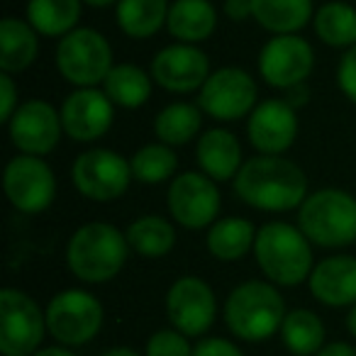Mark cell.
Returning <instances> with one entry per match:
<instances>
[{
  "instance_id": "obj_1",
  "label": "cell",
  "mask_w": 356,
  "mask_h": 356,
  "mask_svg": "<svg viewBox=\"0 0 356 356\" xmlns=\"http://www.w3.org/2000/svg\"><path fill=\"white\" fill-rule=\"evenodd\" d=\"M234 193L244 205L261 213H291L305 203L310 191L305 171L296 161L257 154L234 176Z\"/></svg>"
},
{
  "instance_id": "obj_2",
  "label": "cell",
  "mask_w": 356,
  "mask_h": 356,
  "mask_svg": "<svg viewBox=\"0 0 356 356\" xmlns=\"http://www.w3.org/2000/svg\"><path fill=\"white\" fill-rule=\"evenodd\" d=\"M127 234L110 222L81 225L66 244V266L79 281L100 286L120 276L129 257Z\"/></svg>"
},
{
  "instance_id": "obj_3",
  "label": "cell",
  "mask_w": 356,
  "mask_h": 356,
  "mask_svg": "<svg viewBox=\"0 0 356 356\" xmlns=\"http://www.w3.org/2000/svg\"><path fill=\"white\" fill-rule=\"evenodd\" d=\"M288 315L283 296L271 281H244L229 291L225 300V325L237 339L259 341L271 339Z\"/></svg>"
},
{
  "instance_id": "obj_4",
  "label": "cell",
  "mask_w": 356,
  "mask_h": 356,
  "mask_svg": "<svg viewBox=\"0 0 356 356\" xmlns=\"http://www.w3.org/2000/svg\"><path fill=\"white\" fill-rule=\"evenodd\" d=\"M254 259L264 276L283 288L305 283L315 268L312 242L302 234L298 225L281 222V220L259 227L257 242H254Z\"/></svg>"
},
{
  "instance_id": "obj_5",
  "label": "cell",
  "mask_w": 356,
  "mask_h": 356,
  "mask_svg": "<svg viewBox=\"0 0 356 356\" xmlns=\"http://www.w3.org/2000/svg\"><path fill=\"white\" fill-rule=\"evenodd\" d=\"M298 227L315 247H349L356 242V198L341 188L315 191L298 208Z\"/></svg>"
},
{
  "instance_id": "obj_6",
  "label": "cell",
  "mask_w": 356,
  "mask_h": 356,
  "mask_svg": "<svg viewBox=\"0 0 356 356\" xmlns=\"http://www.w3.org/2000/svg\"><path fill=\"white\" fill-rule=\"evenodd\" d=\"M56 71L76 88H98L115 66L108 37L93 27H76L56 44Z\"/></svg>"
},
{
  "instance_id": "obj_7",
  "label": "cell",
  "mask_w": 356,
  "mask_h": 356,
  "mask_svg": "<svg viewBox=\"0 0 356 356\" xmlns=\"http://www.w3.org/2000/svg\"><path fill=\"white\" fill-rule=\"evenodd\" d=\"M47 330L64 346H83L103 330V302L83 288H66L47 302Z\"/></svg>"
},
{
  "instance_id": "obj_8",
  "label": "cell",
  "mask_w": 356,
  "mask_h": 356,
  "mask_svg": "<svg viewBox=\"0 0 356 356\" xmlns=\"http://www.w3.org/2000/svg\"><path fill=\"white\" fill-rule=\"evenodd\" d=\"M47 330V310L20 288L0 291V354L32 356L42 346Z\"/></svg>"
},
{
  "instance_id": "obj_9",
  "label": "cell",
  "mask_w": 356,
  "mask_h": 356,
  "mask_svg": "<svg viewBox=\"0 0 356 356\" xmlns=\"http://www.w3.org/2000/svg\"><path fill=\"white\" fill-rule=\"evenodd\" d=\"M134 181L132 163L120 152L105 147H93L79 154L71 166V184L93 203H113L127 193Z\"/></svg>"
},
{
  "instance_id": "obj_10",
  "label": "cell",
  "mask_w": 356,
  "mask_h": 356,
  "mask_svg": "<svg viewBox=\"0 0 356 356\" xmlns=\"http://www.w3.org/2000/svg\"><path fill=\"white\" fill-rule=\"evenodd\" d=\"M198 105L208 118L218 122L247 120L259 105L257 81L239 66H222L213 71L203 88L198 90Z\"/></svg>"
},
{
  "instance_id": "obj_11",
  "label": "cell",
  "mask_w": 356,
  "mask_h": 356,
  "mask_svg": "<svg viewBox=\"0 0 356 356\" xmlns=\"http://www.w3.org/2000/svg\"><path fill=\"white\" fill-rule=\"evenodd\" d=\"M168 215L176 225L186 229H205L218 222L222 195L218 181L203 171H184L168 184L166 193Z\"/></svg>"
},
{
  "instance_id": "obj_12",
  "label": "cell",
  "mask_w": 356,
  "mask_h": 356,
  "mask_svg": "<svg viewBox=\"0 0 356 356\" xmlns=\"http://www.w3.org/2000/svg\"><path fill=\"white\" fill-rule=\"evenodd\" d=\"M6 198L17 213L40 215L51 208L56 198V176L44 156L17 154L10 159L3 173Z\"/></svg>"
},
{
  "instance_id": "obj_13",
  "label": "cell",
  "mask_w": 356,
  "mask_h": 356,
  "mask_svg": "<svg viewBox=\"0 0 356 356\" xmlns=\"http://www.w3.org/2000/svg\"><path fill=\"white\" fill-rule=\"evenodd\" d=\"M315 69L312 44L300 35H273L259 51V76L271 88L288 90L307 83Z\"/></svg>"
},
{
  "instance_id": "obj_14",
  "label": "cell",
  "mask_w": 356,
  "mask_h": 356,
  "mask_svg": "<svg viewBox=\"0 0 356 356\" xmlns=\"http://www.w3.org/2000/svg\"><path fill=\"white\" fill-rule=\"evenodd\" d=\"M166 317L171 327L193 337H205L218 317V298L208 281L184 276L171 283L166 293Z\"/></svg>"
},
{
  "instance_id": "obj_15",
  "label": "cell",
  "mask_w": 356,
  "mask_h": 356,
  "mask_svg": "<svg viewBox=\"0 0 356 356\" xmlns=\"http://www.w3.org/2000/svg\"><path fill=\"white\" fill-rule=\"evenodd\" d=\"M154 83L176 95H188L203 88L210 79V59L198 44H168L154 54L149 64Z\"/></svg>"
},
{
  "instance_id": "obj_16",
  "label": "cell",
  "mask_w": 356,
  "mask_h": 356,
  "mask_svg": "<svg viewBox=\"0 0 356 356\" xmlns=\"http://www.w3.org/2000/svg\"><path fill=\"white\" fill-rule=\"evenodd\" d=\"M8 134H10L13 147L20 154L47 156L59 147L61 134H64L61 110H56L49 100H25L8 122Z\"/></svg>"
},
{
  "instance_id": "obj_17",
  "label": "cell",
  "mask_w": 356,
  "mask_h": 356,
  "mask_svg": "<svg viewBox=\"0 0 356 356\" xmlns=\"http://www.w3.org/2000/svg\"><path fill=\"white\" fill-rule=\"evenodd\" d=\"M115 103L103 88H76L61 105L64 134L79 144H93L110 132Z\"/></svg>"
},
{
  "instance_id": "obj_18",
  "label": "cell",
  "mask_w": 356,
  "mask_h": 356,
  "mask_svg": "<svg viewBox=\"0 0 356 356\" xmlns=\"http://www.w3.org/2000/svg\"><path fill=\"white\" fill-rule=\"evenodd\" d=\"M298 110L283 98L261 100L247 118V139L257 154L283 156L296 144Z\"/></svg>"
},
{
  "instance_id": "obj_19",
  "label": "cell",
  "mask_w": 356,
  "mask_h": 356,
  "mask_svg": "<svg viewBox=\"0 0 356 356\" xmlns=\"http://www.w3.org/2000/svg\"><path fill=\"white\" fill-rule=\"evenodd\" d=\"M307 286L315 300L327 307L356 305V257L337 254L317 261Z\"/></svg>"
},
{
  "instance_id": "obj_20",
  "label": "cell",
  "mask_w": 356,
  "mask_h": 356,
  "mask_svg": "<svg viewBox=\"0 0 356 356\" xmlns=\"http://www.w3.org/2000/svg\"><path fill=\"white\" fill-rule=\"evenodd\" d=\"M195 159H198L200 171L218 184L234 181L244 163L239 139L225 127H213L200 134L198 144H195Z\"/></svg>"
},
{
  "instance_id": "obj_21",
  "label": "cell",
  "mask_w": 356,
  "mask_h": 356,
  "mask_svg": "<svg viewBox=\"0 0 356 356\" xmlns=\"http://www.w3.org/2000/svg\"><path fill=\"white\" fill-rule=\"evenodd\" d=\"M168 35L184 44L208 42L218 30V10L210 0H173L166 20Z\"/></svg>"
},
{
  "instance_id": "obj_22",
  "label": "cell",
  "mask_w": 356,
  "mask_h": 356,
  "mask_svg": "<svg viewBox=\"0 0 356 356\" xmlns=\"http://www.w3.org/2000/svg\"><path fill=\"white\" fill-rule=\"evenodd\" d=\"M40 32L20 17L0 20V71L3 74H22L40 56Z\"/></svg>"
},
{
  "instance_id": "obj_23",
  "label": "cell",
  "mask_w": 356,
  "mask_h": 356,
  "mask_svg": "<svg viewBox=\"0 0 356 356\" xmlns=\"http://www.w3.org/2000/svg\"><path fill=\"white\" fill-rule=\"evenodd\" d=\"M257 232L259 229L247 218H222L208 227L205 247L218 261H239L249 252H254Z\"/></svg>"
},
{
  "instance_id": "obj_24",
  "label": "cell",
  "mask_w": 356,
  "mask_h": 356,
  "mask_svg": "<svg viewBox=\"0 0 356 356\" xmlns=\"http://www.w3.org/2000/svg\"><path fill=\"white\" fill-rule=\"evenodd\" d=\"M103 90L115 103V108L137 110L144 108L152 98L154 79L149 71H144L137 64H115L110 69L108 79L103 81Z\"/></svg>"
},
{
  "instance_id": "obj_25",
  "label": "cell",
  "mask_w": 356,
  "mask_h": 356,
  "mask_svg": "<svg viewBox=\"0 0 356 356\" xmlns=\"http://www.w3.org/2000/svg\"><path fill=\"white\" fill-rule=\"evenodd\" d=\"M252 10L271 35H298L315 17L312 0H252Z\"/></svg>"
},
{
  "instance_id": "obj_26",
  "label": "cell",
  "mask_w": 356,
  "mask_h": 356,
  "mask_svg": "<svg viewBox=\"0 0 356 356\" xmlns=\"http://www.w3.org/2000/svg\"><path fill=\"white\" fill-rule=\"evenodd\" d=\"M168 8V0H120L115 6V20L127 37L149 40L166 27Z\"/></svg>"
},
{
  "instance_id": "obj_27",
  "label": "cell",
  "mask_w": 356,
  "mask_h": 356,
  "mask_svg": "<svg viewBox=\"0 0 356 356\" xmlns=\"http://www.w3.org/2000/svg\"><path fill=\"white\" fill-rule=\"evenodd\" d=\"M83 0H30L27 3V22L42 37H66L81 27Z\"/></svg>"
},
{
  "instance_id": "obj_28",
  "label": "cell",
  "mask_w": 356,
  "mask_h": 356,
  "mask_svg": "<svg viewBox=\"0 0 356 356\" xmlns=\"http://www.w3.org/2000/svg\"><path fill=\"white\" fill-rule=\"evenodd\" d=\"M312 27L325 47L344 51L356 47V8L344 0H332L317 8Z\"/></svg>"
},
{
  "instance_id": "obj_29",
  "label": "cell",
  "mask_w": 356,
  "mask_h": 356,
  "mask_svg": "<svg viewBox=\"0 0 356 356\" xmlns=\"http://www.w3.org/2000/svg\"><path fill=\"white\" fill-rule=\"evenodd\" d=\"M127 242L134 254L144 259L168 257L176 247V227L161 215H142L127 227Z\"/></svg>"
},
{
  "instance_id": "obj_30",
  "label": "cell",
  "mask_w": 356,
  "mask_h": 356,
  "mask_svg": "<svg viewBox=\"0 0 356 356\" xmlns=\"http://www.w3.org/2000/svg\"><path fill=\"white\" fill-rule=\"evenodd\" d=\"M203 110L193 103H168L154 120V134L168 147H184L198 137L203 127Z\"/></svg>"
},
{
  "instance_id": "obj_31",
  "label": "cell",
  "mask_w": 356,
  "mask_h": 356,
  "mask_svg": "<svg viewBox=\"0 0 356 356\" xmlns=\"http://www.w3.org/2000/svg\"><path fill=\"white\" fill-rule=\"evenodd\" d=\"M281 341L293 356H315L325 346V322L307 307L288 310L281 325Z\"/></svg>"
},
{
  "instance_id": "obj_32",
  "label": "cell",
  "mask_w": 356,
  "mask_h": 356,
  "mask_svg": "<svg viewBox=\"0 0 356 356\" xmlns=\"http://www.w3.org/2000/svg\"><path fill=\"white\" fill-rule=\"evenodd\" d=\"M129 163H132L134 181H139L144 186H159L176 178L178 156L173 152V147H168L163 142H154L137 149L129 156Z\"/></svg>"
},
{
  "instance_id": "obj_33",
  "label": "cell",
  "mask_w": 356,
  "mask_h": 356,
  "mask_svg": "<svg viewBox=\"0 0 356 356\" xmlns=\"http://www.w3.org/2000/svg\"><path fill=\"white\" fill-rule=\"evenodd\" d=\"M195 346L191 344V337L178 332L176 327L156 330L147 339L144 356H193Z\"/></svg>"
},
{
  "instance_id": "obj_34",
  "label": "cell",
  "mask_w": 356,
  "mask_h": 356,
  "mask_svg": "<svg viewBox=\"0 0 356 356\" xmlns=\"http://www.w3.org/2000/svg\"><path fill=\"white\" fill-rule=\"evenodd\" d=\"M337 83H339L341 93L346 95V100L356 105V47L341 54L339 66H337Z\"/></svg>"
},
{
  "instance_id": "obj_35",
  "label": "cell",
  "mask_w": 356,
  "mask_h": 356,
  "mask_svg": "<svg viewBox=\"0 0 356 356\" xmlns=\"http://www.w3.org/2000/svg\"><path fill=\"white\" fill-rule=\"evenodd\" d=\"M17 108H20V95H17L15 79L0 71V122H10Z\"/></svg>"
},
{
  "instance_id": "obj_36",
  "label": "cell",
  "mask_w": 356,
  "mask_h": 356,
  "mask_svg": "<svg viewBox=\"0 0 356 356\" xmlns=\"http://www.w3.org/2000/svg\"><path fill=\"white\" fill-rule=\"evenodd\" d=\"M193 356H244V351L225 337H200Z\"/></svg>"
},
{
  "instance_id": "obj_37",
  "label": "cell",
  "mask_w": 356,
  "mask_h": 356,
  "mask_svg": "<svg viewBox=\"0 0 356 356\" xmlns=\"http://www.w3.org/2000/svg\"><path fill=\"white\" fill-rule=\"evenodd\" d=\"M225 15L232 22H247L254 17L252 0H225Z\"/></svg>"
},
{
  "instance_id": "obj_38",
  "label": "cell",
  "mask_w": 356,
  "mask_h": 356,
  "mask_svg": "<svg viewBox=\"0 0 356 356\" xmlns=\"http://www.w3.org/2000/svg\"><path fill=\"white\" fill-rule=\"evenodd\" d=\"M286 93V103L291 105V108L300 110L302 105H307V100H310V88H307V83H300V86H293V88L283 90Z\"/></svg>"
},
{
  "instance_id": "obj_39",
  "label": "cell",
  "mask_w": 356,
  "mask_h": 356,
  "mask_svg": "<svg viewBox=\"0 0 356 356\" xmlns=\"http://www.w3.org/2000/svg\"><path fill=\"white\" fill-rule=\"evenodd\" d=\"M315 356H356V346L346 344V341H332L325 344Z\"/></svg>"
},
{
  "instance_id": "obj_40",
  "label": "cell",
  "mask_w": 356,
  "mask_h": 356,
  "mask_svg": "<svg viewBox=\"0 0 356 356\" xmlns=\"http://www.w3.org/2000/svg\"><path fill=\"white\" fill-rule=\"evenodd\" d=\"M32 356H79L71 346L64 344H54V346H44V349H37Z\"/></svg>"
},
{
  "instance_id": "obj_41",
  "label": "cell",
  "mask_w": 356,
  "mask_h": 356,
  "mask_svg": "<svg viewBox=\"0 0 356 356\" xmlns=\"http://www.w3.org/2000/svg\"><path fill=\"white\" fill-rule=\"evenodd\" d=\"M100 356H144V354H139V351L132 349V346H113V349L103 351Z\"/></svg>"
},
{
  "instance_id": "obj_42",
  "label": "cell",
  "mask_w": 356,
  "mask_h": 356,
  "mask_svg": "<svg viewBox=\"0 0 356 356\" xmlns=\"http://www.w3.org/2000/svg\"><path fill=\"white\" fill-rule=\"evenodd\" d=\"M346 330H349V334L356 339V305H351L349 312H346Z\"/></svg>"
},
{
  "instance_id": "obj_43",
  "label": "cell",
  "mask_w": 356,
  "mask_h": 356,
  "mask_svg": "<svg viewBox=\"0 0 356 356\" xmlns=\"http://www.w3.org/2000/svg\"><path fill=\"white\" fill-rule=\"evenodd\" d=\"M83 3L90 8H110V6H118L120 0H83Z\"/></svg>"
}]
</instances>
